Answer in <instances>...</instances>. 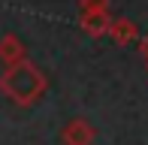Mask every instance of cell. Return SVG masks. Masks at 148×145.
I'll return each instance as SVG.
<instances>
[{
    "label": "cell",
    "instance_id": "5b68a950",
    "mask_svg": "<svg viewBox=\"0 0 148 145\" xmlns=\"http://www.w3.org/2000/svg\"><path fill=\"white\" fill-rule=\"evenodd\" d=\"M109 36H112L115 45H130V42L139 39V27L130 21V18H115L112 27H109Z\"/></svg>",
    "mask_w": 148,
    "mask_h": 145
},
{
    "label": "cell",
    "instance_id": "277c9868",
    "mask_svg": "<svg viewBox=\"0 0 148 145\" xmlns=\"http://www.w3.org/2000/svg\"><path fill=\"white\" fill-rule=\"evenodd\" d=\"M24 57H27L24 42L15 34H3V36H0V64H3V67H12V64L24 61Z\"/></svg>",
    "mask_w": 148,
    "mask_h": 145
},
{
    "label": "cell",
    "instance_id": "52a82bcc",
    "mask_svg": "<svg viewBox=\"0 0 148 145\" xmlns=\"http://www.w3.org/2000/svg\"><path fill=\"white\" fill-rule=\"evenodd\" d=\"M139 51H142V61H145V67H148V36L139 39Z\"/></svg>",
    "mask_w": 148,
    "mask_h": 145
},
{
    "label": "cell",
    "instance_id": "7a4b0ae2",
    "mask_svg": "<svg viewBox=\"0 0 148 145\" xmlns=\"http://www.w3.org/2000/svg\"><path fill=\"white\" fill-rule=\"evenodd\" d=\"M94 136H97V130H94L91 121H85V118H73V121H66L64 130H60V142L64 145H94Z\"/></svg>",
    "mask_w": 148,
    "mask_h": 145
},
{
    "label": "cell",
    "instance_id": "8992f818",
    "mask_svg": "<svg viewBox=\"0 0 148 145\" xmlns=\"http://www.w3.org/2000/svg\"><path fill=\"white\" fill-rule=\"evenodd\" d=\"M79 9L91 12V9H109V0H79Z\"/></svg>",
    "mask_w": 148,
    "mask_h": 145
},
{
    "label": "cell",
    "instance_id": "6da1fadb",
    "mask_svg": "<svg viewBox=\"0 0 148 145\" xmlns=\"http://www.w3.org/2000/svg\"><path fill=\"white\" fill-rule=\"evenodd\" d=\"M0 91H3V97H9L15 106H33L36 100L45 97L49 79H45V72L39 70L36 64H30L27 57H24V61H18V64H12V67L3 70Z\"/></svg>",
    "mask_w": 148,
    "mask_h": 145
},
{
    "label": "cell",
    "instance_id": "3957f363",
    "mask_svg": "<svg viewBox=\"0 0 148 145\" xmlns=\"http://www.w3.org/2000/svg\"><path fill=\"white\" fill-rule=\"evenodd\" d=\"M115 18L109 15V9H91V12H82L79 15V27L85 30L88 36H106L112 27Z\"/></svg>",
    "mask_w": 148,
    "mask_h": 145
}]
</instances>
